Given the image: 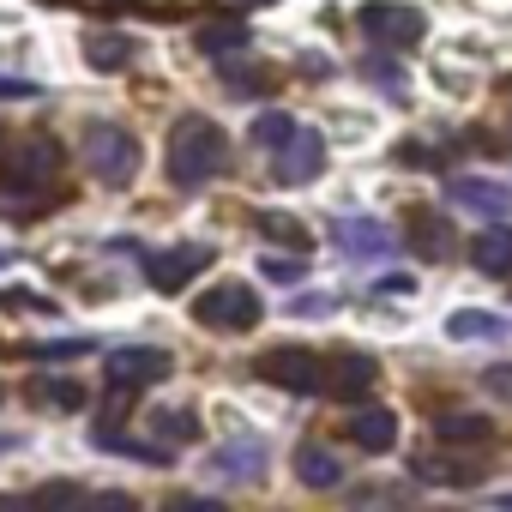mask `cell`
<instances>
[{
    "label": "cell",
    "mask_w": 512,
    "mask_h": 512,
    "mask_svg": "<svg viewBox=\"0 0 512 512\" xmlns=\"http://www.w3.org/2000/svg\"><path fill=\"white\" fill-rule=\"evenodd\" d=\"M482 380H488L500 398H512V368H494V374H482Z\"/></svg>",
    "instance_id": "obj_33"
},
{
    "label": "cell",
    "mask_w": 512,
    "mask_h": 512,
    "mask_svg": "<svg viewBox=\"0 0 512 512\" xmlns=\"http://www.w3.org/2000/svg\"><path fill=\"white\" fill-rule=\"evenodd\" d=\"M374 380H380L374 356H338V362L326 368V392H332V398H344V404L368 398V392H374Z\"/></svg>",
    "instance_id": "obj_13"
},
{
    "label": "cell",
    "mask_w": 512,
    "mask_h": 512,
    "mask_svg": "<svg viewBox=\"0 0 512 512\" xmlns=\"http://www.w3.org/2000/svg\"><path fill=\"white\" fill-rule=\"evenodd\" d=\"M163 163H169V187L193 193V187H205L211 175H223V163H229V139H223V127H217L211 115H181V121L169 127V151H163Z\"/></svg>",
    "instance_id": "obj_1"
},
{
    "label": "cell",
    "mask_w": 512,
    "mask_h": 512,
    "mask_svg": "<svg viewBox=\"0 0 512 512\" xmlns=\"http://www.w3.org/2000/svg\"><path fill=\"white\" fill-rule=\"evenodd\" d=\"M133 55H139V43H133L127 31H91V37H85V61H91L97 73H121Z\"/></svg>",
    "instance_id": "obj_16"
},
{
    "label": "cell",
    "mask_w": 512,
    "mask_h": 512,
    "mask_svg": "<svg viewBox=\"0 0 512 512\" xmlns=\"http://www.w3.org/2000/svg\"><path fill=\"white\" fill-rule=\"evenodd\" d=\"M416 223H422V229H416V247L428 253V260H434V253H446V247H452V235H446V229H434V217H416Z\"/></svg>",
    "instance_id": "obj_29"
},
{
    "label": "cell",
    "mask_w": 512,
    "mask_h": 512,
    "mask_svg": "<svg viewBox=\"0 0 512 512\" xmlns=\"http://www.w3.org/2000/svg\"><path fill=\"white\" fill-rule=\"evenodd\" d=\"M434 434H440L446 446H476V440L494 434V422H488L482 410H446V416H434Z\"/></svg>",
    "instance_id": "obj_18"
},
{
    "label": "cell",
    "mask_w": 512,
    "mask_h": 512,
    "mask_svg": "<svg viewBox=\"0 0 512 512\" xmlns=\"http://www.w3.org/2000/svg\"><path fill=\"white\" fill-rule=\"evenodd\" d=\"M19 446H25L19 434H0V458H7V452H19Z\"/></svg>",
    "instance_id": "obj_34"
},
{
    "label": "cell",
    "mask_w": 512,
    "mask_h": 512,
    "mask_svg": "<svg viewBox=\"0 0 512 512\" xmlns=\"http://www.w3.org/2000/svg\"><path fill=\"white\" fill-rule=\"evenodd\" d=\"M446 332H452L458 344H482V338L494 344V338H506V320H500V314H482V308H458V314L446 320Z\"/></svg>",
    "instance_id": "obj_19"
},
{
    "label": "cell",
    "mask_w": 512,
    "mask_h": 512,
    "mask_svg": "<svg viewBox=\"0 0 512 512\" xmlns=\"http://www.w3.org/2000/svg\"><path fill=\"white\" fill-rule=\"evenodd\" d=\"M31 97H43V85H37V79H13V73H0V103H31Z\"/></svg>",
    "instance_id": "obj_28"
},
{
    "label": "cell",
    "mask_w": 512,
    "mask_h": 512,
    "mask_svg": "<svg viewBox=\"0 0 512 512\" xmlns=\"http://www.w3.org/2000/svg\"><path fill=\"white\" fill-rule=\"evenodd\" d=\"M247 43H253V37H247L241 19H211V25H199V49L217 55V61H223V55H241Z\"/></svg>",
    "instance_id": "obj_20"
},
{
    "label": "cell",
    "mask_w": 512,
    "mask_h": 512,
    "mask_svg": "<svg viewBox=\"0 0 512 512\" xmlns=\"http://www.w3.org/2000/svg\"><path fill=\"white\" fill-rule=\"evenodd\" d=\"M0 398H7V386H0Z\"/></svg>",
    "instance_id": "obj_38"
},
{
    "label": "cell",
    "mask_w": 512,
    "mask_h": 512,
    "mask_svg": "<svg viewBox=\"0 0 512 512\" xmlns=\"http://www.w3.org/2000/svg\"><path fill=\"white\" fill-rule=\"evenodd\" d=\"M362 73H368V79H374V85H380V91H386V97H404V73H398V67H392V61H368V67H362Z\"/></svg>",
    "instance_id": "obj_27"
},
{
    "label": "cell",
    "mask_w": 512,
    "mask_h": 512,
    "mask_svg": "<svg viewBox=\"0 0 512 512\" xmlns=\"http://www.w3.org/2000/svg\"><path fill=\"white\" fill-rule=\"evenodd\" d=\"M31 500H37V506H61V500H79V488H73V482H49V488H37Z\"/></svg>",
    "instance_id": "obj_31"
},
{
    "label": "cell",
    "mask_w": 512,
    "mask_h": 512,
    "mask_svg": "<svg viewBox=\"0 0 512 512\" xmlns=\"http://www.w3.org/2000/svg\"><path fill=\"white\" fill-rule=\"evenodd\" d=\"M223 79H229V91H235V97H253V91H266V85H272L266 73H223Z\"/></svg>",
    "instance_id": "obj_30"
},
{
    "label": "cell",
    "mask_w": 512,
    "mask_h": 512,
    "mask_svg": "<svg viewBox=\"0 0 512 512\" xmlns=\"http://www.w3.org/2000/svg\"><path fill=\"white\" fill-rule=\"evenodd\" d=\"M85 350H91V338H55V344H31V362H73Z\"/></svg>",
    "instance_id": "obj_25"
},
{
    "label": "cell",
    "mask_w": 512,
    "mask_h": 512,
    "mask_svg": "<svg viewBox=\"0 0 512 512\" xmlns=\"http://www.w3.org/2000/svg\"><path fill=\"white\" fill-rule=\"evenodd\" d=\"M356 25L380 43V49H416L422 43V13L416 7H404V0H368V7L356 13Z\"/></svg>",
    "instance_id": "obj_4"
},
{
    "label": "cell",
    "mask_w": 512,
    "mask_h": 512,
    "mask_svg": "<svg viewBox=\"0 0 512 512\" xmlns=\"http://www.w3.org/2000/svg\"><path fill=\"white\" fill-rule=\"evenodd\" d=\"M320 169H326V139L296 121V133H290L284 145H272V175H278L284 187H302V181H314Z\"/></svg>",
    "instance_id": "obj_6"
},
{
    "label": "cell",
    "mask_w": 512,
    "mask_h": 512,
    "mask_svg": "<svg viewBox=\"0 0 512 512\" xmlns=\"http://www.w3.org/2000/svg\"><path fill=\"white\" fill-rule=\"evenodd\" d=\"M7 260H13V253H7V247H0V266H7Z\"/></svg>",
    "instance_id": "obj_36"
},
{
    "label": "cell",
    "mask_w": 512,
    "mask_h": 512,
    "mask_svg": "<svg viewBox=\"0 0 512 512\" xmlns=\"http://www.w3.org/2000/svg\"><path fill=\"white\" fill-rule=\"evenodd\" d=\"M296 476H302L308 488H338V482H344V458H338L332 446H314V440H308V446L296 452Z\"/></svg>",
    "instance_id": "obj_17"
},
{
    "label": "cell",
    "mask_w": 512,
    "mask_h": 512,
    "mask_svg": "<svg viewBox=\"0 0 512 512\" xmlns=\"http://www.w3.org/2000/svg\"><path fill=\"white\" fill-rule=\"evenodd\" d=\"M211 266V247H199V241H181V247H169V253H151L145 260V278H151V290L157 296H175L193 272H205Z\"/></svg>",
    "instance_id": "obj_7"
},
{
    "label": "cell",
    "mask_w": 512,
    "mask_h": 512,
    "mask_svg": "<svg viewBox=\"0 0 512 512\" xmlns=\"http://www.w3.org/2000/svg\"><path fill=\"white\" fill-rule=\"evenodd\" d=\"M374 290H380V296H410V290H416V284H410V278H380V284H374Z\"/></svg>",
    "instance_id": "obj_32"
},
{
    "label": "cell",
    "mask_w": 512,
    "mask_h": 512,
    "mask_svg": "<svg viewBox=\"0 0 512 512\" xmlns=\"http://www.w3.org/2000/svg\"><path fill=\"white\" fill-rule=\"evenodd\" d=\"M0 205H7V211H19V217H37V211L61 205V193H0Z\"/></svg>",
    "instance_id": "obj_26"
},
{
    "label": "cell",
    "mask_w": 512,
    "mask_h": 512,
    "mask_svg": "<svg viewBox=\"0 0 512 512\" xmlns=\"http://www.w3.org/2000/svg\"><path fill=\"white\" fill-rule=\"evenodd\" d=\"M500 506H512V494H500Z\"/></svg>",
    "instance_id": "obj_37"
},
{
    "label": "cell",
    "mask_w": 512,
    "mask_h": 512,
    "mask_svg": "<svg viewBox=\"0 0 512 512\" xmlns=\"http://www.w3.org/2000/svg\"><path fill=\"white\" fill-rule=\"evenodd\" d=\"M31 398L49 404V410H79V404H85V386H79V380H49V374H43V380H31Z\"/></svg>",
    "instance_id": "obj_21"
},
{
    "label": "cell",
    "mask_w": 512,
    "mask_h": 512,
    "mask_svg": "<svg viewBox=\"0 0 512 512\" xmlns=\"http://www.w3.org/2000/svg\"><path fill=\"white\" fill-rule=\"evenodd\" d=\"M332 241H338V253H350V260H386V253L398 247V235L386 223H374V217H338Z\"/></svg>",
    "instance_id": "obj_11"
},
{
    "label": "cell",
    "mask_w": 512,
    "mask_h": 512,
    "mask_svg": "<svg viewBox=\"0 0 512 512\" xmlns=\"http://www.w3.org/2000/svg\"><path fill=\"white\" fill-rule=\"evenodd\" d=\"M139 139H133V127H115V121H97L91 133H85V163H91V175L103 181V187H127L133 175H139Z\"/></svg>",
    "instance_id": "obj_2"
},
{
    "label": "cell",
    "mask_w": 512,
    "mask_h": 512,
    "mask_svg": "<svg viewBox=\"0 0 512 512\" xmlns=\"http://www.w3.org/2000/svg\"><path fill=\"white\" fill-rule=\"evenodd\" d=\"M193 320L205 332H253L260 326V296H253L247 284H217L193 302Z\"/></svg>",
    "instance_id": "obj_3"
},
{
    "label": "cell",
    "mask_w": 512,
    "mask_h": 512,
    "mask_svg": "<svg viewBox=\"0 0 512 512\" xmlns=\"http://www.w3.org/2000/svg\"><path fill=\"white\" fill-rule=\"evenodd\" d=\"M260 235H266V241H284V247H302V253H308V229H302L296 217H284V211H266V217H260Z\"/></svg>",
    "instance_id": "obj_22"
},
{
    "label": "cell",
    "mask_w": 512,
    "mask_h": 512,
    "mask_svg": "<svg viewBox=\"0 0 512 512\" xmlns=\"http://www.w3.org/2000/svg\"><path fill=\"white\" fill-rule=\"evenodd\" d=\"M296 133V115H278V109H266L260 121H253V145H260V151H272V145H284Z\"/></svg>",
    "instance_id": "obj_23"
},
{
    "label": "cell",
    "mask_w": 512,
    "mask_h": 512,
    "mask_svg": "<svg viewBox=\"0 0 512 512\" xmlns=\"http://www.w3.org/2000/svg\"><path fill=\"white\" fill-rule=\"evenodd\" d=\"M253 368H260L266 386H284V392H302V398H308V392H326V368H320V356H314V350H296V344L266 350Z\"/></svg>",
    "instance_id": "obj_5"
},
{
    "label": "cell",
    "mask_w": 512,
    "mask_h": 512,
    "mask_svg": "<svg viewBox=\"0 0 512 512\" xmlns=\"http://www.w3.org/2000/svg\"><path fill=\"white\" fill-rule=\"evenodd\" d=\"M205 470H211L223 488H247V482H260V476H266V446H260V440H229V446L211 452Z\"/></svg>",
    "instance_id": "obj_10"
},
{
    "label": "cell",
    "mask_w": 512,
    "mask_h": 512,
    "mask_svg": "<svg viewBox=\"0 0 512 512\" xmlns=\"http://www.w3.org/2000/svg\"><path fill=\"white\" fill-rule=\"evenodd\" d=\"M350 440H356L362 452H392V440H398V416L380 410V404H362V410L350 416Z\"/></svg>",
    "instance_id": "obj_15"
},
{
    "label": "cell",
    "mask_w": 512,
    "mask_h": 512,
    "mask_svg": "<svg viewBox=\"0 0 512 512\" xmlns=\"http://www.w3.org/2000/svg\"><path fill=\"white\" fill-rule=\"evenodd\" d=\"M446 199H452L458 211L482 217V223L512 211V187H506V181H488V175H452V181H446Z\"/></svg>",
    "instance_id": "obj_8"
},
{
    "label": "cell",
    "mask_w": 512,
    "mask_h": 512,
    "mask_svg": "<svg viewBox=\"0 0 512 512\" xmlns=\"http://www.w3.org/2000/svg\"><path fill=\"white\" fill-rule=\"evenodd\" d=\"M169 368H175V356L169 350H157V344H133V350H115L109 356V386H157V380H169Z\"/></svg>",
    "instance_id": "obj_9"
},
{
    "label": "cell",
    "mask_w": 512,
    "mask_h": 512,
    "mask_svg": "<svg viewBox=\"0 0 512 512\" xmlns=\"http://www.w3.org/2000/svg\"><path fill=\"white\" fill-rule=\"evenodd\" d=\"M229 7H272V0H229Z\"/></svg>",
    "instance_id": "obj_35"
},
{
    "label": "cell",
    "mask_w": 512,
    "mask_h": 512,
    "mask_svg": "<svg viewBox=\"0 0 512 512\" xmlns=\"http://www.w3.org/2000/svg\"><path fill=\"white\" fill-rule=\"evenodd\" d=\"M260 272H266L272 284H302V278H308V266H302V247H296V253H266V260H260Z\"/></svg>",
    "instance_id": "obj_24"
},
{
    "label": "cell",
    "mask_w": 512,
    "mask_h": 512,
    "mask_svg": "<svg viewBox=\"0 0 512 512\" xmlns=\"http://www.w3.org/2000/svg\"><path fill=\"white\" fill-rule=\"evenodd\" d=\"M61 169V139H49V133H37V139H25L13 157H7V181H49Z\"/></svg>",
    "instance_id": "obj_12"
},
{
    "label": "cell",
    "mask_w": 512,
    "mask_h": 512,
    "mask_svg": "<svg viewBox=\"0 0 512 512\" xmlns=\"http://www.w3.org/2000/svg\"><path fill=\"white\" fill-rule=\"evenodd\" d=\"M470 266H476V272H488V278H506V272H512V229H506L500 217L470 241Z\"/></svg>",
    "instance_id": "obj_14"
}]
</instances>
